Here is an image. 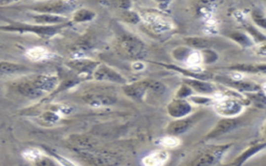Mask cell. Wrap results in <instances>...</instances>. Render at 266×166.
Segmentation results:
<instances>
[{
    "label": "cell",
    "instance_id": "1",
    "mask_svg": "<svg viewBox=\"0 0 266 166\" xmlns=\"http://www.w3.org/2000/svg\"><path fill=\"white\" fill-rule=\"evenodd\" d=\"M58 85V77L55 75H40L34 80L20 85V92L29 98H38L45 93H50Z\"/></svg>",
    "mask_w": 266,
    "mask_h": 166
},
{
    "label": "cell",
    "instance_id": "2",
    "mask_svg": "<svg viewBox=\"0 0 266 166\" xmlns=\"http://www.w3.org/2000/svg\"><path fill=\"white\" fill-rule=\"evenodd\" d=\"M120 46L122 50L133 60H143L147 54L146 45L139 37L126 33L120 38Z\"/></svg>",
    "mask_w": 266,
    "mask_h": 166
},
{
    "label": "cell",
    "instance_id": "3",
    "mask_svg": "<svg viewBox=\"0 0 266 166\" xmlns=\"http://www.w3.org/2000/svg\"><path fill=\"white\" fill-rule=\"evenodd\" d=\"M243 107V104L237 98L229 97L216 101L214 104V110L224 118H235L242 113L244 109Z\"/></svg>",
    "mask_w": 266,
    "mask_h": 166
},
{
    "label": "cell",
    "instance_id": "4",
    "mask_svg": "<svg viewBox=\"0 0 266 166\" xmlns=\"http://www.w3.org/2000/svg\"><path fill=\"white\" fill-rule=\"evenodd\" d=\"M202 115H203L202 112H198L193 114H189L180 119H175L174 122L170 123V125L167 126L166 133L174 136L181 135L189 131L190 129H191L192 127L201 120Z\"/></svg>",
    "mask_w": 266,
    "mask_h": 166
},
{
    "label": "cell",
    "instance_id": "5",
    "mask_svg": "<svg viewBox=\"0 0 266 166\" xmlns=\"http://www.w3.org/2000/svg\"><path fill=\"white\" fill-rule=\"evenodd\" d=\"M232 146V143L216 145L203 152L198 158L191 162L192 165H214L220 163L224 154Z\"/></svg>",
    "mask_w": 266,
    "mask_h": 166
},
{
    "label": "cell",
    "instance_id": "6",
    "mask_svg": "<svg viewBox=\"0 0 266 166\" xmlns=\"http://www.w3.org/2000/svg\"><path fill=\"white\" fill-rule=\"evenodd\" d=\"M92 77L97 81L114 82V83H120L123 85L127 83V80L119 72L112 69L111 66L100 64L96 66V69L93 71Z\"/></svg>",
    "mask_w": 266,
    "mask_h": 166
},
{
    "label": "cell",
    "instance_id": "7",
    "mask_svg": "<svg viewBox=\"0 0 266 166\" xmlns=\"http://www.w3.org/2000/svg\"><path fill=\"white\" fill-rule=\"evenodd\" d=\"M82 99L86 104L93 107L111 106V105H114L117 101V99L114 95L110 93H105L103 91L87 92L84 94Z\"/></svg>",
    "mask_w": 266,
    "mask_h": 166
},
{
    "label": "cell",
    "instance_id": "8",
    "mask_svg": "<svg viewBox=\"0 0 266 166\" xmlns=\"http://www.w3.org/2000/svg\"><path fill=\"white\" fill-rule=\"evenodd\" d=\"M74 7L75 3L72 2L71 0H56V1H51L38 5L36 9L40 13L61 15L72 12Z\"/></svg>",
    "mask_w": 266,
    "mask_h": 166
},
{
    "label": "cell",
    "instance_id": "9",
    "mask_svg": "<svg viewBox=\"0 0 266 166\" xmlns=\"http://www.w3.org/2000/svg\"><path fill=\"white\" fill-rule=\"evenodd\" d=\"M167 113H169L174 119H180L191 113L192 106L186 99L182 98H175L174 100L170 102L166 107Z\"/></svg>",
    "mask_w": 266,
    "mask_h": 166
},
{
    "label": "cell",
    "instance_id": "10",
    "mask_svg": "<svg viewBox=\"0 0 266 166\" xmlns=\"http://www.w3.org/2000/svg\"><path fill=\"white\" fill-rule=\"evenodd\" d=\"M241 125V120L238 116H235V118H224L221 120L214 128L210 131V133L207 135V138H214L219 137V136L228 133L234 129L237 128Z\"/></svg>",
    "mask_w": 266,
    "mask_h": 166
},
{
    "label": "cell",
    "instance_id": "11",
    "mask_svg": "<svg viewBox=\"0 0 266 166\" xmlns=\"http://www.w3.org/2000/svg\"><path fill=\"white\" fill-rule=\"evenodd\" d=\"M149 83L150 80L139 81L131 84L126 83L123 85V91L131 99L142 101L144 99V96L149 92Z\"/></svg>",
    "mask_w": 266,
    "mask_h": 166
},
{
    "label": "cell",
    "instance_id": "12",
    "mask_svg": "<svg viewBox=\"0 0 266 166\" xmlns=\"http://www.w3.org/2000/svg\"><path fill=\"white\" fill-rule=\"evenodd\" d=\"M67 65L77 74L92 76L93 71L96 69V66L99 65V63L92 60H86V58H78V60L68 62Z\"/></svg>",
    "mask_w": 266,
    "mask_h": 166
},
{
    "label": "cell",
    "instance_id": "13",
    "mask_svg": "<svg viewBox=\"0 0 266 166\" xmlns=\"http://www.w3.org/2000/svg\"><path fill=\"white\" fill-rule=\"evenodd\" d=\"M192 91L202 95H212L216 93V87L210 83L206 82L203 79H196V78H191V79H187L185 81Z\"/></svg>",
    "mask_w": 266,
    "mask_h": 166
},
{
    "label": "cell",
    "instance_id": "14",
    "mask_svg": "<svg viewBox=\"0 0 266 166\" xmlns=\"http://www.w3.org/2000/svg\"><path fill=\"white\" fill-rule=\"evenodd\" d=\"M169 157H170V155L166 151H156V152L151 153L150 155L146 156L143 160V163L145 165H150V166H159L166 163Z\"/></svg>",
    "mask_w": 266,
    "mask_h": 166
},
{
    "label": "cell",
    "instance_id": "15",
    "mask_svg": "<svg viewBox=\"0 0 266 166\" xmlns=\"http://www.w3.org/2000/svg\"><path fill=\"white\" fill-rule=\"evenodd\" d=\"M34 19L36 22L43 24V25H56V24H62V23L68 22L67 18L62 17L61 15L45 14V13H41V14L34 16Z\"/></svg>",
    "mask_w": 266,
    "mask_h": 166
},
{
    "label": "cell",
    "instance_id": "16",
    "mask_svg": "<svg viewBox=\"0 0 266 166\" xmlns=\"http://www.w3.org/2000/svg\"><path fill=\"white\" fill-rule=\"evenodd\" d=\"M264 148H265V142H261V143H258V144H255V145L250 146V148L244 150V152L241 153L238 156V157L236 158L234 161H232V164H234V165H241V164H243L246 160L250 159L251 157H253L254 155L258 154L259 152H261L262 150H264Z\"/></svg>",
    "mask_w": 266,
    "mask_h": 166
},
{
    "label": "cell",
    "instance_id": "17",
    "mask_svg": "<svg viewBox=\"0 0 266 166\" xmlns=\"http://www.w3.org/2000/svg\"><path fill=\"white\" fill-rule=\"evenodd\" d=\"M226 83L229 86L233 87V89L237 90L238 92L242 93H256L261 92L260 86L254 82H246V81H238V80H228Z\"/></svg>",
    "mask_w": 266,
    "mask_h": 166
},
{
    "label": "cell",
    "instance_id": "18",
    "mask_svg": "<svg viewBox=\"0 0 266 166\" xmlns=\"http://www.w3.org/2000/svg\"><path fill=\"white\" fill-rule=\"evenodd\" d=\"M96 18V13L92 9L80 8L76 11L72 18V23H83L92 21Z\"/></svg>",
    "mask_w": 266,
    "mask_h": 166
},
{
    "label": "cell",
    "instance_id": "19",
    "mask_svg": "<svg viewBox=\"0 0 266 166\" xmlns=\"http://www.w3.org/2000/svg\"><path fill=\"white\" fill-rule=\"evenodd\" d=\"M265 64H261V65H246V64H242V65H235V66H229L228 69L233 70V71H237V72H246V73H264L265 72Z\"/></svg>",
    "mask_w": 266,
    "mask_h": 166
},
{
    "label": "cell",
    "instance_id": "20",
    "mask_svg": "<svg viewBox=\"0 0 266 166\" xmlns=\"http://www.w3.org/2000/svg\"><path fill=\"white\" fill-rule=\"evenodd\" d=\"M186 45L190 48H195V49H207L210 46L209 40L204 37H199V36H193V37H187L185 38Z\"/></svg>",
    "mask_w": 266,
    "mask_h": 166
},
{
    "label": "cell",
    "instance_id": "21",
    "mask_svg": "<svg viewBox=\"0 0 266 166\" xmlns=\"http://www.w3.org/2000/svg\"><path fill=\"white\" fill-rule=\"evenodd\" d=\"M22 71H26L24 66L11 63H0V74H12Z\"/></svg>",
    "mask_w": 266,
    "mask_h": 166
},
{
    "label": "cell",
    "instance_id": "22",
    "mask_svg": "<svg viewBox=\"0 0 266 166\" xmlns=\"http://www.w3.org/2000/svg\"><path fill=\"white\" fill-rule=\"evenodd\" d=\"M48 51L44 48L41 47H36V48H32L29 49L27 51L26 55L31 58L32 61H42L45 60V58L48 57Z\"/></svg>",
    "mask_w": 266,
    "mask_h": 166
},
{
    "label": "cell",
    "instance_id": "23",
    "mask_svg": "<svg viewBox=\"0 0 266 166\" xmlns=\"http://www.w3.org/2000/svg\"><path fill=\"white\" fill-rule=\"evenodd\" d=\"M191 52H192V49L190 47H178L173 51V56H174L175 60L179 61V62H183L189 58V56Z\"/></svg>",
    "mask_w": 266,
    "mask_h": 166
},
{
    "label": "cell",
    "instance_id": "24",
    "mask_svg": "<svg viewBox=\"0 0 266 166\" xmlns=\"http://www.w3.org/2000/svg\"><path fill=\"white\" fill-rule=\"evenodd\" d=\"M230 37L232 40H234L236 43H238L242 47H250L252 45L251 43V38L246 35L245 33H232L230 34Z\"/></svg>",
    "mask_w": 266,
    "mask_h": 166
},
{
    "label": "cell",
    "instance_id": "25",
    "mask_svg": "<svg viewBox=\"0 0 266 166\" xmlns=\"http://www.w3.org/2000/svg\"><path fill=\"white\" fill-rule=\"evenodd\" d=\"M180 144V140L177 138V136L169 135L161 139V145L164 149H174Z\"/></svg>",
    "mask_w": 266,
    "mask_h": 166
},
{
    "label": "cell",
    "instance_id": "26",
    "mask_svg": "<svg viewBox=\"0 0 266 166\" xmlns=\"http://www.w3.org/2000/svg\"><path fill=\"white\" fill-rule=\"evenodd\" d=\"M23 157L26 159V160H29V161H38V160H42L44 158L43 154L38 151V150H29V151H26L23 153Z\"/></svg>",
    "mask_w": 266,
    "mask_h": 166
},
{
    "label": "cell",
    "instance_id": "27",
    "mask_svg": "<svg viewBox=\"0 0 266 166\" xmlns=\"http://www.w3.org/2000/svg\"><path fill=\"white\" fill-rule=\"evenodd\" d=\"M201 56H202V62H204L206 64H212L216 60H218V54L214 53L212 50H210V49H206V50H203L201 52Z\"/></svg>",
    "mask_w": 266,
    "mask_h": 166
},
{
    "label": "cell",
    "instance_id": "28",
    "mask_svg": "<svg viewBox=\"0 0 266 166\" xmlns=\"http://www.w3.org/2000/svg\"><path fill=\"white\" fill-rule=\"evenodd\" d=\"M252 19L253 21L257 24L258 26H260L261 28H265V18L264 16L259 12V11H255L252 14Z\"/></svg>",
    "mask_w": 266,
    "mask_h": 166
},
{
    "label": "cell",
    "instance_id": "29",
    "mask_svg": "<svg viewBox=\"0 0 266 166\" xmlns=\"http://www.w3.org/2000/svg\"><path fill=\"white\" fill-rule=\"evenodd\" d=\"M191 93H192V90L190 89V87L187 84H184V85H182L180 87L178 93H177L176 97L177 98H182V99H186L187 97L191 96Z\"/></svg>",
    "mask_w": 266,
    "mask_h": 166
},
{
    "label": "cell",
    "instance_id": "30",
    "mask_svg": "<svg viewBox=\"0 0 266 166\" xmlns=\"http://www.w3.org/2000/svg\"><path fill=\"white\" fill-rule=\"evenodd\" d=\"M190 99L191 102H194V103H198V104H208L212 101V99H210V98H205V97H192V96H190Z\"/></svg>",
    "mask_w": 266,
    "mask_h": 166
},
{
    "label": "cell",
    "instance_id": "31",
    "mask_svg": "<svg viewBox=\"0 0 266 166\" xmlns=\"http://www.w3.org/2000/svg\"><path fill=\"white\" fill-rule=\"evenodd\" d=\"M125 19H126L127 21H129V22H131V23H137V22L140 21V17H139V15H136L135 13H132V12L125 14Z\"/></svg>",
    "mask_w": 266,
    "mask_h": 166
},
{
    "label": "cell",
    "instance_id": "32",
    "mask_svg": "<svg viewBox=\"0 0 266 166\" xmlns=\"http://www.w3.org/2000/svg\"><path fill=\"white\" fill-rule=\"evenodd\" d=\"M155 1H157L160 4H166V3L170 2V0H155Z\"/></svg>",
    "mask_w": 266,
    "mask_h": 166
}]
</instances>
